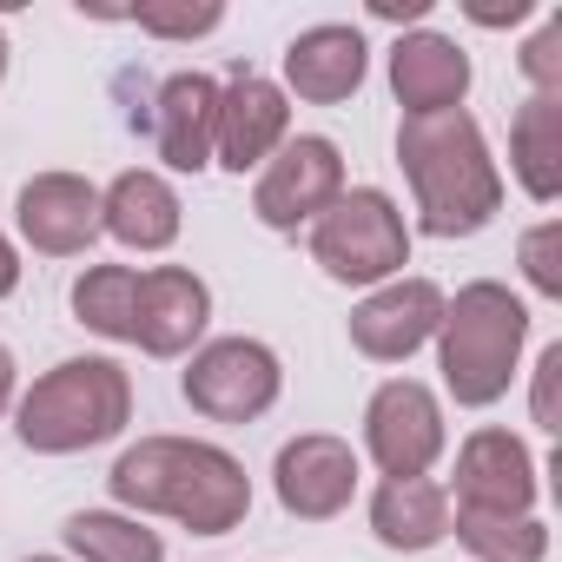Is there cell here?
Returning <instances> with one entry per match:
<instances>
[{"instance_id":"1","label":"cell","mask_w":562,"mask_h":562,"mask_svg":"<svg viewBox=\"0 0 562 562\" xmlns=\"http://www.w3.org/2000/svg\"><path fill=\"white\" fill-rule=\"evenodd\" d=\"M120 509L139 516H172L192 536H225L245 522L251 509V476L232 450L218 443H192V437H139L133 450H120L113 476H106Z\"/></svg>"},{"instance_id":"2","label":"cell","mask_w":562,"mask_h":562,"mask_svg":"<svg viewBox=\"0 0 562 562\" xmlns=\"http://www.w3.org/2000/svg\"><path fill=\"white\" fill-rule=\"evenodd\" d=\"M397 166L417 192V218L430 238H470L503 212V172L483 146V126L463 106L430 113V120H404Z\"/></svg>"},{"instance_id":"3","label":"cell","mask_w":562,"mask_h":562,"mask_svg":"<svg viewBox=\"0 0 562 562\" xmlns=\"http://www.w3.org/2000/svg\"><path fill=\"white\" fill-rule=\"evenodd\" d=\"M529 338V312L509 285L496 278H476L457 299H443V325H437V364H443V391L463 411H490L522 358Z\"/></svg>"},{"instance_id":"4","label":"cell","mask_w":562,"mask_h":562,"mask_svg":"<svg viewBox=\"0 0 562 562\" xmlns=\"http://www.w3.org/2000/svg\"><path fill=\"white\" fill-rule=\"evenodd\" d=\"M133 417V378L113 358H67L14 404V437L41 457H74L113 443Z\"/></svg>"},{"instance_id":"5","label":"cell","mask_w":562,"mask_h":562,"mask_svg":"<svg viewBox=\"0 0 562 562\" xmlns=\"http://www.w3.org/2000/svg\"><path fill=\"white\" fill-rule=\"evenodd\" d=\"M312 258L338 285H391L411 265V225H404L391 192L358 186V192H338L312 218Z\"/></svg>"},{"instance_id":"6","label":"cell","mask_w":562,"mask_h":562,"mask_svg":"<svg viewBox=\"0 0 562 562\" xmlns=\"http://www.w3.org/2000/svg\"><path fill=\"white\" fill-rule=\"evenodd\" d=\"M179 391L212 424H251V417H265L278 404L285 371H278V351L258 345V338H212V345L192 351Z\"/></svg>"},{"instance_id":"7","label":"cell","mask_w":562,"mask_h":562,"mask_svg":"<svg viewBox=\"0 0 562 562\" xmlns=\"http://www.w3.org/2000/svg\"><path fill=\"white\" fill-rule=\"evenodd\" d=\"M338 192H345V159H338V146H331L325 133H299V139H285V146L258 166L251 212H258V225H271V232H299V225H312Z\"/></svg>"},{"instance_id":"8","label":"cell","mask_w":562,"mask_h":562,"mask_svg":"<svg viewBox=\"0 0 562 562\" xmlns=\"http://www.w3.org/2000/svg\"><path fill=\"white\" fill-rule=\"evenodd\" d=\"M364 450L384 476H424L443 457V404L417 378H391L364 404Z\"/></svg>"},{"instance_id":"9","label":"cell","mask_w":562,"mask_h":562,"mask_svg":"<svg viewBox=\"0 0 562 562\" xmlns=\"http://www.w3.org/2000/svg\"><path fill=\"white\" fill-rule=\"evenodd\" d=\"M271 483H278V503H285V516L299 522H331L351 509L358 496V450L331 430H305L292 437L285 450H278L271 463Z\"/></svg>"},{"instance_id":"10","label":"cell","mask_w":562,"mask_h":562,"mask_svg":"<svg viewBox=\"0 0 562 562\" xmlns=\"http://www.w3.org/2000/svg\"><path fill=\"white\" fill-rule=\"evenodd\" d=\"M212 325V292L205 278L186 265H153L139 271V299H133V345L146 358H186Z\"/></svg>"},{"instance_id":"11","label":"cell","mask_w":562,"mask_h":562,"mask_svg":"<svg viewBox=\"0 0 562 562\" xmlns=\"http://www.w3.org/2000/svg\"><path fill=\"white\" fill-rule=\"evenodd\" d=\"M285 139H292V106H285V87H278V80L232 74L218 87V146H212V166L251 172V166H265Z\"/></svg>"},{"instance_id":"12","label":"cell","mask_w":562,"mask_h":562,"mask_svg":"<svg viewBox=\"0 0 562 562\" xmlns=\"http://www.w3.org/2000/svg\"><path fill=\"white\" fill-rule=\"evenodd\" d=\"M437 325H443V292L430 278H391L351 312V345L378 364H404L437 338Z\"/></svg>"},{"instance_id":"13","label":"cell","mask_w":562,"mask_h":562,"mask_svg":"<svg viewBox=\"0 0 562 562\" xmlns=\"http://www.w3.org/2000/svg\"><path fill=\"white\" fill-rule=\"evenodd\" d=\"M21 238L47 258H74L100 238V186L80 172H34L14 199Z\"/></svg>"},{"instance_id":"14","label":"cell","mask_w":562,"mask_h":562,"mask_svg":"<svg viewBox=\"0 0 562 562\" xmlns=\"http://www.w3.org/2000/svg\"><path fill=\"white\" fill-rule=\"evenodd\" d=\"M536 503V457L509 430H476L457 450V509H490V516H529Z\"/></svg>"},{"instance_id":"15","label":"cell","mask_w":562,"mask_h":562,"mask_svg":"<svg viewBox=\"0 0 562 562\" xmlns=\"http://www.w3.org/2000/svg\"><path fill=\"white\" fill-rule=\"evenodd\" d=\"M391 93L411 120H430V113H457L463 93H470V54L450 41V34H404L391 47Z\"/></svg>"},{"instance_id":"16","label":"cell","mask_w":562,"mask_h":562,"mask_svg":"<svg viewBox=\"0 0 562 562\" xmlns=\"http://www.w3.org/2000/svg\"><path fill=\"white\" fill-rule=\"evenodd\" d=\"M218 146V80L212 74H172L153 100V153L172 172H205Z\"/></svg>"},{"instance_id":"17","label":"cell","mask_w":562,"mask_h":562,"mask_svg":"<svg viewBox=\"0 0 562 562\" xmlns=\"http://www.w3.org/2000/svg\"><path fill=\"white\" fill-rule=\"evenodd\" d=\"M364 67H371L364 34H358V27H338V21L305 27V34L285 47V87H292L299 100H312V106L351 100V93L364 87Z\"/></svg>"},{"instance_id":"18","label":"cell","mask_w":562,"mask_h":562,"mask_svg":"<svg viewBox=\"0 0 562 562\" xmlns=\"http://www.w3.org/2000/svg\"><path fill=\"white\" fill-rule=\"evenodd\" d=\"M100 232H113L126 251H166L179 238V192L166 186V172H120L100 192Z\"/></svg>"},{"instance_id":"19","label":"cell","mask_w":562,"mask_h":562,"mask_svg":"<svg viewBox=\"0 0 562 562\" xmlns=\"http://www.w3.org/2000/svg\"><path fill=\"white\" fill-rule=\"evenodd\" d=\"M509 166L536 205L562 199V93H529L509 126Z\"/></svg>"},{"instance_id":"20","label":"cell","mask_w":562,"mask_h":562,"mask_svg":"<svg viewBox=\"0 0 562 562\" xmlns=\"http://www.w3.org/2000/svg\"><path fill=\"white\" fill-rule=\"evenodd\" d=\"M371 529L384 549H430L450 536V496L430 476H384L371 496Z\"/></svg>"},{"instance_id":"21","label":"cell","mask_w":562,"mask_h":562,"mask_svg":"<svg viewBox=\"0 0 562 562\" xmlns=\"http://www.w3.org/2000/svg\"><path fill=\"white\" fill-rule=\"evenodd\" d=\"M60 536L80 562H166L159 529H146L139 516H120V509H80V516H67Z\"/></svg>"},{"instance_id":"22","label":"cell","mask_w":562,"mask_h":562,"mask_svg":"<svg viewBox=\"0 0 562 562\" xmlns=\"http://www.w3.org/2000/svg\"><path fill=\"white\" fill-rule=\"evenodd\" d=\"M133 299H139L133 265H87L74 278V318L113 345H133Z\"/></svg>"},{"instance_id":"23","label":"cell","mask_w":562,"mask_h":562,"mask_svg":"<svg viewBox=\"0 0 562 562\" xmlns=\"http://www.w3.org/2000/svg\"><path fill=\"white\" fill-rule=\"evenodd\" d=\"M457 542L476 562H542L549 529L536 516H490V509H457Z\"/></svg>"},{"instance_id":"24","label":"cell","mask_w":562,"mask_h":562,"mask_svg":"<svg viewBox=\"0 0 562 562\" xmlns=\"http://www.w3.org/2000/svg\"><path fill=\"white\" fill-rule=\"evenodd\" d=\"M522 271H529V285L542 299H562V225L542 218L536 232H522Z\"/></svg>"},{"instance_id":"25","label":"cell","mask_w":562,"mask_h":562,"mask_svg":"<svg viewBox=\"0 0 562 562\" xmlns=\"http://www.w3.org/2000/svg\"><path fill=\"white\" fill-rule=\"evenodd\" d=\"M133 21H139V34H159V41H199L225 21V8L218 0H205V8H139Z\"/></svg>"},{"instance_id":"26","label":"cell","mask_w":562,"mask_h":562,"mask_svg":"<svg viewBox=\"0 0 562 562\" xmlns=\"http://www.w3.org/2000/svg\"><path fill=\"white\" fill-rule=\"evenodd\" d=\"M522 80L536 93H562V21H542V34L522 47Z\"/></svg>"},{"instance_id":"27","label":"cell","mask_w":562,"mask_h":562,"mask_svg":"<svg viewBox=\"0 0 562 562\" xmlns=\"http://www.w3.org/2000/svg\"><path fill=\"white\" fill-rule=\"evenodd\" d=\"M529 411H536V430H562V345H549L536 358V391H529Z\"/></svg>"},{"instance_id":"28","label":"cell","mask_w":562,"mask_h":562,"mask_svg":"<svg viewBox=\"0 0 562 562\" xmlns=\"http://www.w3.org/2000/svg\"><path fill=\"white\" fill-rule=\"evenodd\" d=\"M21 292V251H14V238L0 232V299H14Z\"/></svg>"},{"instance_id":"29","label":"cell","mask_w":562,"mask_h":562,"mask_svg":"<svg viewBox=\"0 0 562 562\" xmlns=\"http://www.w3.org/2000/svg\"><path fill=\"white\" fill-rule=\"evenodd\" d=\"M14 384H21V371H14V351L0 345V417L14 411Z\"/></svg>"},{"instance_id":"30","label":"cell","mask_w":562,"mask_h":562,"mask_svg":"<svg viewBox=\"0 0 562 562\" xmlns=\"http://www.w3.org/2000/svg\"><path fill=\"white\" fill-rule=\"evenodd\" d=\"M371 14H378V21H424V14H430V0H404V8H391V0H378Z\"/></svg>"},{"instance_id":"31","label":"cell","mask_w":562,"mask_h":562,"mask_svg":"<svg viewBox=\"0 0 562 562\" xmlns=\"http://www.w3.org/2000/svg\"><path fill=\"white\" fill-rule=\"evenodd\" d=\"M0 80H8V34H0Z\"/></svg>"},{"instance_id":"32","label":"cell","mask_w":562,"mask_h":562,"mask_svg":"<svg viewBox=\"0 0 562 562\" xmlns=\"http://www.w3.org/2000/svg\"><path fill=\"white\" fill-rule=\"evenodd\" d=\"M27 562H60V555H27Z\"/></svg>"}]
</instances>
